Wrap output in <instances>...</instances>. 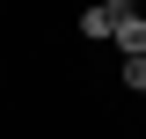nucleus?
Wrapping results in <instances>:
<instances>
[{"label":"nucleus","mask_w":146,"mask_h":139,"mask_svg":"<svg viewBox=\"0 0 146 139\" xmlns=\"http://www.w3.org/2000/svg\"><path fill=\"white\" fill-rule=\"evenodd\" d=\"M110 37L124 44V59H146V15L131 7V0H117V29H110Z\"/></svg>","instance_id":"obj_1"},{"label":"nucleus","mask_w":146,"mask_h":139,"mask_svg":"<svg viewBox=\"0 0 146 139\" xmlns=\"http://www.w3.org/2000/svg\"><path fill=\"white\" fill-rule=\"evenodd\" d=\"M110 29H117V0H102V7L80 15V37H110Z\"/></svg>","instance_id":"obj_2"},{"label":"nucleus","mask_w":146,"mask_h":139,"mask_svg":"<svg viewBox=\"0 0 146 139\" xmlns=\"http://www.w3.org/2000/svg\"><path fill=\"white\" fill-rule=\"evenodd\" d=\"M124 88H131V95H146V59H124Z\"/></svg>","instance_id":"obj_3"}]
</instances>
